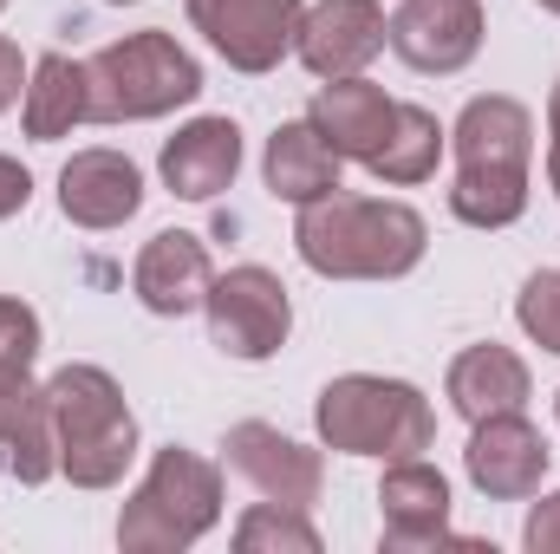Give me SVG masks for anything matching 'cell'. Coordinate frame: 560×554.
Returning a JSON list of instances; mask_svg holds the SVG:
<instances>
[{
  "mask_svg": "<svg viewBox=\"0 0 560 554\" xmlns=\"http://www.w3.org/2000/svg\"><path fill=\"white\" fill-rule=\"evenodd\" d=\"M222 522V463L163 443L143 470V483L125 496L118 516V549L131 554H183Z\"/></svg>",
  "mask_w": 560,
  "mask_h": 554,
  "instance_id": "obj_5",
  "label": "cell"
},
{
  "mask_svg": "<svg viewBox=\"0 0 560 554\" xmlns=\"http://www.w3.org/2000/svg\"><path fill=\"white\" fill-rule=\"evenodd\" d=\"M39 346H46L39 313H33L20 293H0V379H7V372H33V366H39Z\"/></svg>",
  "mask_w": 560,
  "mask_h": 554,
  "instance_id": "obj_26",
  "label": "cell"
},
{
  "mask_svg": "<svg viewBox=\"0 0 560 554\" xmlns=\"http://www.w3.org/2000/svg\"><path fill=\"white\" fill-rule=\"evenodd\" d=\"M143 209V170L112 150V143H92V150H72L66 170H59V216L85 235H112L125 229Z\"/></svg>",
  "mask_w": 560,
  "mask_h": 554,
  "instance_id": "obj_12",
  "label": "cell"
},
{
  "mask_svg": "<svg viewBox=\"0 0 560 554\" xmlns=\"http://www.w3.org/2000/svg\"><path fill=\"white\" fill-rule=\"evenodd\" d=\"M385 53V0H313L300 13L293 59L313 79H352Z\"/></svg>",
  "mask_w": 560,
  "mask_h": 554,
  "instance_id": "obj_13",
  "label": "cell"
},
{
  "mask_svg": "<svg viewBox=\"0 0 560 554\" xmlns=\"http://www.w3.org/2000/svg\"><path fill=\"white\" fill-rule=\"evenodd\" d=\"M26 203H33V170H26L20 157L0 150V222H13Z\"/></svg>",
  "mask_w": 560,
  "mask_h": 554,
  "instance_id": "obj_29",
  "label": "cell"
},
{
  "mask_svg": "<svg viewBox=\"0 0 560 554\" xmlns=\"http://www.w3.org/2000/svg\"><path fill=\"white\" fill-rule=\"evenodd\" d=\"M443 399L463 424H482V417H502V412H528L535 399V372L515 346H495V339H476L450 359L443 372Z\"/></svg>",
  "mask_w": 560,
  "mask_h": 554,
  "instance_id": "obj_15",
  "label": "cell"
},
{
  "mask_svg": "<svg viewBox=\"0 0 560 554\" xmlns=\"http://www.w3.org/2000/svg\"><path fill=\"white\" fill-rule=\"evenodd\" d=\"M430 249V222L398 196L332 189L293 209V255L319 280H405Z\"/></svg>",
  "mask_w": 560,
  "mask_h": 554,
  "instance_id": "obj_1",
  "label": "cell"
},
{
  "mask_svg": "<svg viewBox=\"0 0 560 554\" xmlns=\"http://www.w3.org/2000/svg\"><path fill=\"white\" fill-rule=\"evenodd\" d=\"M183 7L189 26L215 46V59H229L248 79H268L280 59H293L306 13V0H183Z\"/></svg>",
  "mask_w": 560,
  "mask_h": 554,
  "instance_id": "obj_7",
  "label": "cell"
},
{
  "mask_svg": "<svg viewBox=\"0 0 560 554\" xmlns=\"http://www.w3.org/2000/svg\"><path fill=\"white\" fill-rule=\"evenodd\" d=\"M555 424H560V392H555Z\"/></svg>",
  "mask_w": 560,
  "mask_h": 554,
  "instance_id": "obj_33",
  "label": "cell"
},
{
  "mask_svg": "<svg viewBox=\"0 0 560 554\" xmlns=\"http://www.w3.org/2000/svg\"><path fill=\"white\" fill-rule=\"evenodd\" d=\"M0 13H7V0H0Z\"/></svg>",
  "mask_w": 560,
  "mask_h": 554,
  "instance_id": "obj_34",
  "label": "cell"
},
{
  "mask_svg": "<svg viewBox=\"0 0 560 554\" xmlns=\"http://www.w3.org/2000/svg\"><path fill=\"white\" fill-rule=\"evenodd\" d=\"M535 7H541V13H555V20H560V0H535Z\"/></svg>",
  "mask_w": 560,
  "mask_h": 554,
  "instance_id": "obj_31",
  "label": "cell"
},
{
  "mask_svg": "<svg viewBox=\"0 0 560 554\" xmlns=\"http://www.w3.org/2000/svg\"><path fill=\"white\" fill-rule=\"evenodd\" d=\"M46 399L59 430V476L72 489H118L138 463V412L125 405V385L105 366L72 359L46 379Z\"/></svg>",
  "mask_w": 560,
  "mask_h": 554,
  "instance_id": "obj_2",
  "label": "cell"
},
{
  "mask_svg": "<svg viewBox=\"0 0 560 554\" xmlns=\"http://www.w3.org/2000/svg\"><path fill=\"white\" fill-rule=\"evenodd\" d=\"M202 320H209V346L235 366H261L275 359L293 333V293L275 268L261 262H242V268H222L209 280V300H202Z\"/></svg>",
  "mask_w": 560,
  "mask_h": 554,
  "instance_id": "obj_6",
  "label": "cell"
},
{
  "mask_svg": "<svg viewBox=\"0 0 560 554\" xmlns=\"http://www.w3.org/2000/svg\"><path fill=\"white\" fill-rule=\"evenodd\" d=\"M79 125H92V85H85V59L66 53H39L26 99H20V131L33 143H59L72 138Z\"/></svg>",
  "mask_w": 560,
  "mask_h": 554,
  "instance_id": "obj_21",
  "label": "cell"
},
{
  "mask_svg": "<svg viewBox=\"0 0 560 554\" xmlns=\"http://www.w3.org/2000/svg\"><path fill=\"white\" fill-rule=\"evenodd\" d=\"M313 430L326 450L339 457H372V463H398L423 457L436 443V412L411 379H385V372H339L319 385L313 399Z\"/></svg>",
  "mask_w": 560,
  "mask_h": 554,
  "instance_id": "obj_3",
  "label": "cell"
},
{
  "mask_svg": "<svg viewBox=\"0 0 560 554\" xmlns=\"http://www.w3.org/2000/svg\"><path fill=\"white\" fill-rule=\"evenodd\" d=\"M163 189L183 203H215L242 176V125L235 118H189L176 138H163Z\"/></svg>",
  "mask_w": 560,
  "mask_h": 554,
  "instance_id": "obj_16",
  "label": "cell"
},
{
  "mask_svg": "<svg viewBox=\"0 0 560 554\" xmlns=\"http://www.w3.org/2000/svg\"><path fill=\"white\" fill-rule=\"evenodd\" d=\"M548 189L560 196V85L548 92Z\"/></svg>",
  "mask_w": 560,
  "mask_h": 554,
  "instance_id": "obj_30",
  "label": "cell"
},
{
  "mask_svg": "<svg viewBox=\"0 0 560 554\" xmlns=\"http://www.w3.org/2000/svg\"><path fill=\"white\" fill-rule=\"evenodd\" d=\"M0 463L26 489H39V483L59 476L52 399H46V379H33V372H7L0 379Z\"/></svg>",
  "mask_w": 560,
  "mask_h": 554,
  "instance_id": "obj_17",
  "label": "cell"
},
{
  "mask_svg": "<svg viewBox=\"0 0 560 554\" xmlns=\"http://www.w3.org/2000/svg\"><path fill=\"white\" fill-rule=\"evenodd\" d=\"M222 463L268 503H287V509H313L319 489H326V457L300 437H287L280 424H261V417H242L229 424L222 437Z\"/></svg>",
  "mask_w": 560,
  "mask_h": 554,
  "instance_id": "obj_9",
  "label": "cell"
},
{
  "mask_svg": "<svg viewBox=\"0 0 560 554\" xmlns=\"http://www.w3.org/2000/svg\"><path fill=\"white\" fill-rule=\"evenodd\" d=\"M105 7H138V0H105Z\"/></svg>",
  "mask_w": 560,
  "mask_h": 554,
  "instance_id": "obj_32",
  "label": "cell"
},
{
  "mask_svg": "<svg viewBox=\"0 0 560 554\" xmlns=\"http://www.w3.org/2000/svg\"><path fill=\"white\" fill-rule=\"evenodd\" d=\"M522 549L528 554H560V489H548V496L528 509V522H522Z\"/></svg>",
  "mask_w": 560,
  "mask_h": 554,
  "instance_id": "obj_27",
  "label": "cell"
},
{
  "mask_svg": "<svg viewBox=\"0 0 560 554\" xmlns=\"http://www.w3.org/2000/svg\"><path fill=\"white\" fill-rule=\"evenodd\" d=\"M535 196V170H502V163H476L450 176V216L463 229H515L528 216Z\"/></svg>",
  "mask_w": 560,
  "mask_h": 554,
  "instance_id": "obj_23",
  "label": "cell"
},
{
  "mask_svg": "<svg viewBox=\"0 0 560 554\" xmlns=\"http://www.w3.org/2000/svg\"><path fill=\"white\" fill-rule=\"evenodd\" d=\"M555 470V450L541 437V424H528V412H502L469 424V443H463V476L476 483V496L489 503H528L541 496Z\"/></svg>",
  "mask_w": 560,
  "mask_h": 554,
  "instance_id": "obj_10",
  "label": "cell"
},
{
  "mask_svg": "<svg viewBox=\"0 0 560 554\" xmlns=\"http://www.w3.org/2000/svg\"><path fill=\"white\" fill-rule=\"evenodd\" d=\"M482 33V0H398L385 13V46L423 79H456L463 66H476Z\"/></svg>",
  "mask_w": 560,
  "mask_h": 554,
  "instance_id": "obj_8",
  "label": "cell"
},
{
  "mask_svg": "<svg viewBox=\"0 0 560 554\" xmlns=\"http://www.w3.org/2000/svg\"><path fill=\"white\" fill-rule=\"evenodd\" d=\"M209 280H215L209 242L189 235V229H156V235L138 249V262H131V293H138L143 313H156V320L202 313Z\"/></svg>",
  "mask_w": 560,
  "mask_h": 554,
  "instance_id": "obj_14",
  "label": "cell"
},
{
  "mask_svg": "<svg viewBox=\"0 0 560 554\" xmlns=\"http://www.w3.org/2000/svg\"><path fill=\"white\" fill-rule=\"evenodd\" d=\"M261 183H268L275 203L306 209V203L346 189V157L313 131V118H287V125H275V138L261 150Z\"/></svg>",
  "mask_w": 560,
  "mask_h": 554,
  "instance_id": "obj_18",
  "label": "cell"
},
{
  "mask_svg": "<svg viewBox=\"0 0 560 554\" xmlns=\"http://www.w3.org/2000/svg\"><path fill=\"white\" fill-rule=\"evenodd\" d=\"M450 150H456V170H476V163H502V170H535V112L509 92H482L456 112L450 125Z\"/></svg>",
  "mask_w": 560,
  "mask_h": 554,
  "instance_id": "obj_20",
  "label": "cell"
},
{
  "mask_svg": "<svg viewBox=\"0 0 560 554\" xmlns=\"http://www.w3.org/2000/svg\"><path fill=\"white\" fill-rule=\"evenodd\" d=\"M85 85H92V125H150L202 99V66L176 33L143 26L85 59Z\"/></svg>",
  "mask_w": 560,
  "mask_h": 554,
  "instance_id": "obj_4",
  "label": "cell"
},
{
  "mask_svg": "<svg viewBox=\"0 0 560 554\" xmlns=\"http://www.w3.org/2000/svg\"><path fill=\"white\" fill-rule=\"evenodd\" d=\"M450 476L423 457H398L378 476V516H385V549L392 554H423V549H476L463 535H450Z\"/></svg>",
  "mask_w": 560,
  "mask_h": 554,
  "instance_id": "obj_11",
  "label": "cell"
},
{
  "mask_svg": "<svg viewBox=\"0 0 560 554\" xmlns=\"http://www.w3.org/2000/svg\"><path fill=\"white\" fill-rule=\"evenodd\" d=\"M443 150H450V125H436V112H423V105H405V99H398L392 131H385V143L365 157V170H372L385 189H418V183L436 176Z\"/></svg>",
  "mask_w": 560,
  "mask_h": 554,
  "instance_id": "obj_22",
  "label": "cell"
},
{
  "mask_svg": "<svg viewBox=\"0 0 560 554\" xmlns=\"http://www.w3.org/2000/svg\"><path fill=\"white\" fill-rule=\"evenodd\" d=\"M515 326H522L541 353L560 359V268H535V275L522 280V293H515Z\"/></svg>",
  "mask_w": 560,
  "mask_h": 554,
  "instance_id": "obj_25",
  "label": "cell"
},
{
  "mask_svg": "<svg viewBox=\"0 0 560 554\" xmlns=\"http://www.w3.org/2000/svg\"><path fill=\"white\" fill-rule=\"evenodd\" d=\"M26 79H33V66H26L20 39H7V33H0V118L26 99Z\"/></svg>",
  "mask_w": 560,
  "mask_h": 554,
  "instance_id": "obj_28",
  "label": "cell"
},
{
  "mask_svg": "<svg viewBox=\"0 0 560 554\" xmlns=\"http://www.w3.org/2000/svg\"><path fill=\"white\" fill-rule=\"evenodd\" d=\"M235 549L242 554H319V529L306 522V509H287V503H255V509H242V522H235Z\"/></svg>",
  "mask_w": 560,
  "mask_h": 554,
  "instance_id": "obj_24",
  "label": "cell"
},
{
  "mask_svg": "<svg viewBox=\"0 0 560 554\" xmlns=\"http://www.w3.org/2000/svg\"><path fill=\"white\" fill-rule=\"evenodd\" d=\"M392 112H398V99H392L385 85H372L365 72H352V79H319V92H313V105H306L313 131L332 143L346 163H365V157L385 143Z\"/></svg>",
  "mask_w": 560,
  "mask_h": 554,
  "instance_id": "obj_19",
  "label": "cell"
}]
</instances>
